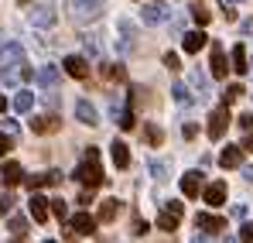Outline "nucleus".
<instances>
[{
    "mask_svg": "<svg viewBox=\"0 0 253 243\" xmlns=\"http://www.w3.org/2000/svg\"><path fill=\"white\" fill-rule=\"evenodd\" d=\"M202 195H206V202H209L212 209L226 205V195H229V192H226V182H212V185H206V192H202Z\"/></svg>",
    "mask_w": 253,
    "mask_h": 243,
    "instance_id": "nucleus-12",
    "label": "nucleus"
},
{
    "mask_svg": "<svg viewBox=\"0 0 253 243\" xmlns=\"http://www.w3.org/2000/svg\"><path fill=\"white\" fill-rule=\"evenodd\" d=\"M171 93H174V99H178V103H192V93H188V86H185V82H178Z\"/></svg>",
    "mask_w": 253,
    "mask_h": 243,
    "instance_id": "nucleus-31",
    "label": "nucleus"
},
{
    "mask_svg": "<svg viewBox=\"0 0 253 243\" xmlns=\"http://www.w3.org/2000/svg\"><path fill=\"white\" fill-rule=\"evenodd\" d=\"M3 110H7V99H3V96H0V113H3Z\"/></svg>",
    "mask_w": 253,
    "mask_h": 243,
    "instance_id": "nucleus-47",
    "label": "nucleus"
},
{
    "mask_svg": "<svg viewBox=\"0 0 253 243\" xmlns=\"http://www.w3.org/2000/svg\"><path fill=\"white\" fill-rule=\"evenodd\" d=\"M120 209H124L120 199H106V202L99 205V223H113V219L120 216Z\"/></svg>",
    "mask_w": 253,
    "mask_h": 243,
    "instance_id": "nucleus-23",
    "label": "nucleus"
},
{
    "mask_svg": "<svg viewBox=\"0 0 253 243\" xmlns=\"http://www.w3.org/2000/svg\"><path fill=\"white\" fill-rule=\"evenodd\" d=\"M192 243H212V240L206 237V233H195V240H192Z\"/></svg>",
    "mask_w": 253,
    "mask_h": 243,
    "instance_id": "nucleus-45",
    "label": "nucleus"
},
{
    "mask_svg": "<svg viewBox=\"0 0 253 243\" xmlns=\"http://www.w3.org/2000/svg\"><path fill=\"white\" fill-rule=\"evenodd\" d=\"M31 24H35V28H51V24H55V10H51V3H38V7L31 10Z\"/></svg>",
    "mask_w": 253,
    "mask_h": 243,
    "instance_id": "nucleus-13",
    "label": "nucleus"
},
{
    "mask_svg": "<svg viewBox=\"0 0 253 243\" xmlns=\"http://www.w3.org/2000/svg\"><path fill=\"white\" fill-rule=\"evenodd\" d=\"M165 65H168L171 72H178V69H181V58H178L174 51H168V55H165Z\"/></svg>",
    "mask_w": 253,
    "mask_h": 243,
    "instance_id": "nucleus-39",
    "label": "nucleus"
},
{
    "mask_svg": "<svg viewBox=\"0 0 253 243\" xmlns=\"http://www.w3.org/2000/svg\"><path fill=\"white\" fill-rule=\"evenodd\" d=\"M103 168H99V151L96 147H85V161L76 168V182H83L85 189H99L103 185Z\"/></svg>",
    "mask_w": 253,
    "mask_h": 243,
    "instance_id": "nucleus-1",
    "label": "nucleus"
},
{
    "mask_svg": "<svg viewBox=\"0 0 253 243\" xmlns=\"http://www.w3.org/2000/svg\"><path fill=\"white\" fill-rule=\"evenodd\" d=\"M0 182L10 189V185H17V182H24V171H21V164L17 161H3V168H0Z\"/></svg>",
    "mask_w": 253,
    "mask_h": 243,
    "instance_id": "nucleus-15",
    "label": "nucleus"
},
{
    "mask_svg": "<svg viewBox=\"0 0 253 243\" xmlns=\"http://www.w3.org/2000/svg\"><path fill=\"white\" fill-rule=\"evenodd\" d=\"M79 202H83V205H89V202H92V189H85L83 195H79Z\"/></svg>",
    "mask_w": 253,
    "mask_h": 243,
    "instance_id": "nucleus-44",
    "label": "nucleus"
},
{
    "mask_svg": "<svg viewBox=\"0 0 253 243\" xmlns=\"http://www.w3.org/2000/svg\"><path fill=\"white\" fill-rule=\"evenodd\" d=\"M0 58H3L7 65H21V62H24V48H21L17 41H7V45H0Z\"/></svg>",
    "mask_w": 253,
    "mask_h": 243,
    "instance_id": "nucleus-18",
    "label": "nucleus"
},
{
    "mask_svg": "<svg viewBox=\"0 0 253 243\" xmlns=\"http://www.w3.org/2000/svg\"><path fill=\"white\" fill-rule=\"evenodd\" d=\"M51 212H55L58 219H65V216H69V205L62 202V199H51Z\"/></svg>",
    "mask_w": 253,
    "mask_h": 243,
    "instance_id": "nucleus-37",
    "label": "nucleus"
},
{
    "mask_svg": "<svg viewBox=\"0 0 253 243\" xmlns=\"http://www.w3.org/2000/svg\"><path fill=\"white\" fill-rule=\"evenodd\" d=\"M120 31H124L126 38H133V24H130L126 17H124V21H120ZM120 48H124V51H126V48H133V41H120Z\"/></svg>",
    "mask_w": 253,
    "mask_h": 243,
    "instance_id": "nucleus-33",
    "label": "nucleus"
},
{
    "mask_svg": "<svg viewBox=\"0 0 253 243\" xmlns=\"http://www.w3.org/2000/svg\"><path fill=\"white\" fill-rule=\"evenodd\" d=\"M199 189H202V171H188V175L181 178V192H185L188 199H195Z\"/></svg>",
    "mask_w": 253,
    "mask_h": 243,
    "instance_id": "nucleus-21",
    "label": "nucleus"
},
{
    "mask_svg": "<svg viewBox=\"0 0 253 243\" xmlns=\"http://www.w3.org/2000/svg\"><path fill=\"white\" fill-rule=\"evenodd\" d=\"M192 86H195V89H199V96H206V76H202V72H199V69H195V72H192Z\"/></svg>",
    "mask_w": 253,
    "mask_h": 243,
    "instance_id": "nucleus-36",
    "label": "nucleus"
},
{
    "mask_svg": "<svg viewBox=\"0 0 253 243\" xmlns=\"http://www.w3.org/2000/svg\"><path fill=\"white\" fill-rule=\"evenodd\" d=\"M62 65H65V72H69L72 79H85V76H89V62H85L83 55H65Z\"/></svg>",
    "mask_w": 253,
    "mask_h": 243,
    "instance_id": "nucleus-9",
    "label": "nucleus"
},
{
    "mask_svg": "<svg viewBox=\"0 0 253 243\" xmlns=\"http://www.w3.org/2000/svg\"><path fill=\"white\" fill-rule=\"evenodd\" d=\"M243 175H247V182H253V168H243Z\"/></svg>",
    "mask_w": 253,
    "mask_h": 243,
    "instance_id": "nucleus-46",
    "label": "nucleus"
},
{
    "mask_svg": "<svg viewBox=\"0 0 253 243\" xmlns=\"http://www.w3.org/2000/svg\"><path fill=\"white\" fill-rule=\"evenodd\" d=\"M151 175H154L158 182H165V178H168V164L165 161H151Z\"/></svg>",
    "mask_w": 253,
    "mask_h": 243,
    "instance_id": "nucleus-34",
    "label": "nucleus"
},
{
    "mask_svg": "<svg viewBox=\"0 0 253 243\" xmlns=\"http://www.w3.org/2000/svg\"><path fill=\"white\" fill-rule=\"evenodd\" d=\"M58 182H62V171H58V168L42 171V175H24V185H28L31 192H38L42 185H58Z\"/></svg>",
    "mask_w": 253,
    "mask_h": 243,
    "instance_id": "nucleus-5",
    "label": "nucleus"
},
{
    "mask_svg": "<svg viewBox=\"0 0 253 243\" xmlns=\"http://www.w3.org/2000/svg\"><path fill=\"white\" fill-rule=\"evenodd\" d=\"M240 147H243V151H253V130H247V141H243Z\"/></svg>",
    "mask_w": 253,
    "mask_h": 243,
    "instance_id": "nucleus-43",
    "label": "nucleus"
},
{
    "mask_svg": "<svg viewBox=\"0 0 253 243\" xmlns=\"http://www.w3.org/2000/svg\"><path fill=\"white\" fill-rule=\"evenodd\" d=\"M10 233H14V237H24V233H28V219H24V216H10Z\"/></svg>",
    "mask_w": 253,
    "mask_h": 243,
    "instance_id": "nucleus-30",
    "label": "nucleus"
},
{
    "mask_svg": "<svg viewBox=\"0 0 253 243\" xmlns=\"http://www.w3.org/2000/svg\"><path fill=\"white\" fill-rule=\"evenodd\" d=\"M168 17H171V10L165 3H147L144 7V24H165Z\"/></svg>",
    "mask_w": 253,
    "mask_h": 243,
    "instance_id": "nucleus-14",
    "label": "nucleus"
},
{
    "mask_svg": "<svg viewBox=\"0 0 253 243\" xmlns=\"http://www.w3.org/2000/svg\"><path fill=\"white\" fill-rule=\"evenodd\" d=\"M219 164L222 168H240L243 164V147L240 144H226V151L219 154Z\"/></svg>",
    "mask_w": 253,
    "mask_h": 243,
    "instance_id": "nucleus-17",
    "label": "nucleus"
},
{
    "mask_svg": "<svg viewBox=\"0 0 253 243\" xmlns=\"http://www.w3.org/2000/svg\"><path fill=\"white\" fill-rule=\"evenodd\" d=\"M229 62H233L229 69H233L236 76H247V72H250V62H247V45H243V41H240V45H233V51H229Z\"/></svg>",
    "mask_w": 253,
    "mask_h": 243,
    "instance_id": "nucleus-7",
    "label": "nucleus"
},
{
    "mask_svg": "<svg viewBox=\"0 0 253 243\" xmlns=\"http://www.w3.org/2000/svg\"><path fill=\"white\" fill-rule=\"evenodd\" d=\"M206 45H209V35H206L202 28H199V31H188V35L181 38V48H185L188 55H195V51H202Z\"/></svg>",
    "mask_w": 253,
    "mask_h": 243,
    "instance_id": "nucleus-10",
    "label": "nucleus"
},
{
    "mask_svg": "<svg viewBox=\"0 0 253 243\" xmlns=\"http://www.w3.org/2000/svg\"><path fill=\"white\" fill-rule=\"evenodd\" d=\"M99 72H103V76H106V79H117V82H124V79H126L124 65H103V69H99Z\"/></svg>",
    "mask_w": 253,
    "mask_h": 243,
    "instance_id": "nucleus-29",
    "label": "nucleus"
},
{
    "mask_svg": "<svg viewBox=\"0 0 253 243\" xmlns=\"http://www.w3.org/2000/svg\"><path fill=\"white\" fill-rule=\"evenodd\" d=\"M240 127H243V130H253V113H243V117H240Z\"/></svg>",
    "mask_w": 253,
    "mask_h": 243,
    "instance_id": "nucleus-42",
    "label": "nucleus"
},
{
    "mask_svg": "<svg viewBox=\"0 0 253 243\" xmlns=\"http://www.w3.org/2000/svg\"><path fill=\"white\" fill-rule=\"evenodd\" d=\"M161 141H165V134H161V127H154V123H151V127H147V144H151V147H158Z\"/></svg>",
    "mask_w": 253,
    "mask_h": 243,
    "instance_id": "nucleus-32",
    "label": "nucleus"
},
{
    "mask_svg": "<svg viewBox=\"0 0 253 243\" xmlns=\"http://www.w3.org/2000/svg\"><path fill=\"white\" fill-rule=\"evenodd\" d=\"M110 154H113V164H117V168H126V164H130V147H126L124 141H113V144H110Z\"/></svg>",
    "mask_w": 253,
    "mask_h": 243,
    "instance_id": "nucleus-22",
    "label": "nucleus"
},
{
    "mask_svg": "<svg viewBox=\"0 0 253 243\" xmlns=\"http://www.w3.org/2000/svg\"><path fill=\"white\" fill-rule=\"evenodd\" d=\"M226 243H236V240H226Z\"/></svg>",
    "mask_w": 253,
    "mask_h": 243,
    "instance_id": "nucleus-50",
    "label": "nucleus"
},
{
    "mask_svg": "<svg viewBox=\"0 0 253 243\" xmlns=\"http://www.w3.org/2000/svg\"><path fill=\"white\" fill-rule=\"evenodd\" d=\"M222 3H236V0H222Z\"/></svg>",
    "mask_w": 253,
    "mask_h": 243,
    "instance_id": "nucleus-48",
    "label": "nucleus"
},
{
    "mask_svg": "<svg viewBox=\"0 0 253 243\" xmlns=\"http://www.w3.org/2000/svg\"><path fill=\"white\" fill-rule=\"evenodd\" d=\"M58 127H62V120H58L55 113H44V117H35V120H31V130H35V134H55Z\"/></svg>",
    "mask_w": 253,
    "mask_h": 243,
    "instance_id": "nucleus-16",
    "label": "nucleus"
},
{
    "mask_svg": "<svg viewBox=\"0 0 253 243\" xmlns=\"http://www.w3.org/2000/svg\"><path fill=\"white\" fill-rule=\"evenodd\" d=\"M44 243H55V240H44Z\"/></svg>",
    "mask_w": 253,
    "mask_h": 243,
    "instance_id": "nucleus-49",
    "label": "nucleus"
},
{
    "mask_svg": "<svg viewBox=\"0 0 253 243\" xmlns=\"http://www.w3.org/2000/svg\"><path fill=\"white\" fill-rule=\"evenodd\" d=\"M10 147H14V137H10V134H0V158H7Z\"/></svg>",
    "mask_w": 253,
    "mask_h": 243,
    "instance_id": "nucleus-38",
    "label": "nucleus"
},
{
    "mask_svg": "<svg viewBox=\"0 0 253 243\" xmlns=\"http://www.w3.org/2000/svg\"><path fill=\"white\" fill-rule=\"evenodd\" d=\"M35 79L42 82L44 89H55V86H58V69H55V65H42V69H38V76H35Z\"/></svg>",
    "mask_w": 253,
    "mask_h": 243,
    "instance_id": "nucleus-24",
    "label": "nucleus"
},
{
    "mask_svg": "<svg viewBox=\"0 0 253 243\" xmlns=\"http://www.w3.org/2000/svg\"><path fill=\"white\" fill-rule=\"evenodd\" d=\"M229 120H233V117H229V106H226V103L215 106V110L209 113V137H212V141H222V134H226Z\"/></svg>",
    "mask_w": 253,
    "mask_h": 243,
    "instance_id": "nucleus-4",
    "label": "nucleus"
},
{
    "mask_svg": "<svg viewBox=\"0 0 253 243\" xmlns=\"http://www.w3.org/2000/svg\"><path fill=\"white\" fill-rule=\"evenodd\" d=\"M240 240H243V243H253V223H243V230H240Z\"/></svg>",
    "mask_w": 253,
    "mask_h": 243,
    "instance_id": "nucleus-40",
    "label": "nucleus"
},
{
    "mask_svg": "<svg viewBox=\"0 0 253 243\" xmlns=\"http://www.w3.org/2000/svg\"><path fill=\"white\" fill-rule=\"evenodd\" d=\"M181 216H185V205L181 202H165V209H161V216H158V230H165V233H174L178 230V223H181Z\"/></svg>",
    "mask_w": 253,
    "mask_h": 243,
    "instance_id": "nucleus-3",
    "label": "nucleus"
},
{
    "mask_svg": "<svg viewBox=\"0 0 253 243\" xmlns=\"http://www.w3.org/2000/svg\"><path fill=\"white\" fill-rule=\"evenodd\" d=\"M192 17H195L199 28H206V24L212 21V10H209V7H202V3H192Z\"/></svg>",
    "mask_w": 253,
    "mask_h": 243,
    "instance_id": "nucleus-26",
    "label": "nucleus"
},
{
    "mask_svg": "<svg viewBox=\"0 0 253 243\" xmlns=\"http://www.w3.org/2000/svg\"><path fill=\"white\" fill-rule=\"evenodd\" d=\"M31 106H35V96H31V93H24V89H21V93H17V96H14V110H17V113H28V110H31Z\"/></svg>",
    "mask_w": 253,
    "mask_h": 243,
    "instance_id": "nucleus-25",
    "label": "nucleus"
},
{
    "mask_svg": "<svg viewBox=\"0 0 253 243\" xmlns=\"http://www.w3.org/2000/svg\"><path fill=\"white\" fill-rule=\"evenodd\" d=\"M243 93H247V89H243L240 82H233V86H226V93H222V103L229 106V103H236V99H240Z\"/></svg>",
    "mask_w": 253,
    "mask_h": 243,
    "instance_id": "nucleus-28",
    "label": "nucleus"
},
{
    "mask_svg": "<svg viewBox=\"0 0 253 243\" xmlns=\"http://www.w3.org/2000/svg\"><path fill=\"white\" fill-rule=\"evenodd\" d=\"M113 117H117V123H120V130H133V123H137V117H133V110L126 106V110H113Z\"/></svg>",
    "mask_w": 253,
    "mask_h": 243,
    "instance_id": "nucleus-27",
    "label": "nucleus"
},
{
    "mask_svg": "<svg viewBox=\"0 0 253 243\" xmlns=\"http://www.w3.org/2000/svg\"><path fill=\"white\" fill-rule=\"evenodd\" d=\"M103 10H106L103 0H69V14H72V21H79V24H89V21L103 17Z\"/></svg>",
    "mask_w": 253,
    "mask_h": 243,
    "instance_id": "nucleus-2",
    "label": "nucleus"
},
{
    "mask_svg": "<svg viewBox=\"0 0 253 243\" xmlns=\"http://www.w3.org/2000/svg\"><path fill=\"white\" fill-rule=\"evenodd\" d=\"M76 117H79L85 127H96V123H99V113H96V106H92L89 99H79V103H76Z\"/></svg>",
    "mask_w": 253,
    "mask_h": 243,
    "instance_id": "nucleus-19",
    "label": "nucleus"
},
{
    "mask_svg": "<svg viewBox=\"0 0 253 243\" xmlns=\"http://www.w3.org/2000/svg\"><path fill=\"white\" fill-rule=\"evenodd\" d=\"M195 230H202V233H222L226 230V219L222 216H212V212H199L195 216Z\"/></svg>",
    "mask_w": 253,
    "mask_h": 243,
    "instance_id": "nucleus-6",
    "label": "nucleus"
},
{
    "mask_svg": "<svg viewBox=\"0 0 253 243\" xmlns=\"http://www.w3.org/2000/svg\"><path fill=\"white\" fill-rule=\"evenodd\" d=\"M209 69H212V76H215V79H226V69H229V65H226V51H222V45H215V41H212Z\"/></svg>",
    "mask_w": 253,
    "mask_h": 243,
    "instance_id": "nucleus-11",
    "label": "nucleus"
},
{
    "mask_svg": "<svg viewBox=\"0 0 253 243\" xmlns=\"http://www.w3.org/2000/svg\"><path fill=\"white\" fill-rule=\"evenodd\" d=\"M69 230H72L76 237H89V233H96V219H92L89 212H76L72 223H69Z\"/></svg>",
    "mask_w": 253,
    "mask_h": 243,
    "instance_id": "nucleus-8",
    "label": "nucleus"
},
{
    "mask_svg": "<svg viewBox=\"0 0 253 243\" xmlns=\"http://www.w3.org/2000/svg\"><path fill=\"white\" fill-rule=\"evenodd\" d=\"M14 202H17V199H14L10 192H3V195H0V212H3V216H10V212H14Z\"/></svg>",
    "mask_w": 253,
    "mask_h": 243,
    "instance_id": "nucleus-35",
    "label": "nucleus"
},
{
    "mask_svg": "<svg viewBox=\"0 0 253 243\" xmlns=\"http://www.w3.org/2000/svg\"><path fill=\"white\" fill-rule=\"evenodd\" d=\"M147 230H151V226H147V223H144V219H133V233H137V237H144V233H147Z\"/></svg>",
    "mask_w": 253,
    "mask_h": 243,
    "instance_id": "nucleus-41",
    "label": "nucleus"
},
{
    "mask_svg": "<svg viewBox=\"0 0 253 243\" xmlns=\"http://www.w3.org/2000/svg\"><path fill=\"white\" fill-rule=\"evenodd\" d=\"M31 219H35V223H44V219H48V199H44V195H38V192H31Z\"/></svg>",
    "mask_w": 253,
    "mask_h": 243,
    "instance_id": "nucleus-20",
    "label": "nucleus"
}]
</instances>
